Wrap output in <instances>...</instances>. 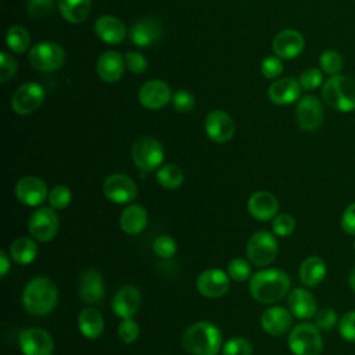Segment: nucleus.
<instances>
[{"label":"nucleus","instance_id":"48","mask_svg":"<svg viewBox=\"0 0 355 355\" xmlns=\"http://www.w3.org/2000/svg\"><path fill=\"white\" fill-rule=\"evenodd\" d=\"M283 71V64L277 55L266 57L261 64V72L268 79L277 78Z\"/></svg>","mask_w":355,"mask_h":355},{"label":"nucleus","instance_id":"38","mask_svg":"<svg viewBox=\"0 0 355 355\" xmlns=\"http://www.w3.org/2000/svg\"><path fill=\"white\" fill-rule=\"evenodd\" d=\"M222 355H252V345L244 337H233L222 345Z\"/></svg>","mask_w":355,"mask_h":355},{"label":"nucleus","instance_id":"27","mask_svg":"<svg viewBox=\"0 0 355 355\" xmlns=\"http://www.w3.org/2000/svg\"><path fill=\"white\" fill-rule=\"evenodd\" d=\"M147 225V211L140 204H129L119 216V227L126 234L135 236L144 230Z\"/></svg>","mask_w":355,"mask_h":355},{"label":"nucleus","instance_id":"11","mask_svg":"<svg viewBox=\"0 0 355 355\" xmlns=\"http://www.w3.org/2000/svg\"><path fill=\"white\" fill-rule=\"evenodd\" d=\"M44 89L36 82L21 85L11 97V107L18 115H28L36 111L44 101Z\"/></svg>","mask_w":355,"mask_h":355},{"label":"nucleus","instance_id":"3","mask_svg":"<svg viewBox=\"0 0 355 355\" xmlns=\"http://www.w3.org/2000/svg\"><path fill=\"white\" fill-rule=\"evenodd\" d=\"M58 288L49 277L31 279L22 291V305L33 316L49 315L57 305Z\"/></svg>","mask_w":355,"mask_h":355},{"label":"nucleus","instance_id":"17","mask_svg":"<svg viewBox=\"0 0 355 355\" xmlns=\"http://www.w3.org/2000/svg\"><path fill=\"white\" fill-rule=\"evenodd\" d=\"M140 304H141L140 290L136 286L126 284V286H122L114 294L111 301V308L118 318L126 319V318H133L136 315V312L140 308Z\"/></svg>","mask_w":355,"mask_h":355},{"label":"nucleus","instance_id":"42","mask_svg":"<svg viewBox=\"0 0 355 355\" xmlns=\"http://www.w3.org/2000/svg\"><path fill=\"white\" fill-rule=\"evenodd\" d=\"M337 313L331 308H323L315 313V324L319 330H331L337 326Z\"/></svg>","mask_w":355,"mask_h":355},{"label":"nucleus","instance_id":"32","mask_svg":"<svg viewBox=\"0 0 355 355\" xmlns=\"http://www.w3.org/2000/svg\"><path fill=\"white\" fill-rule=\"evenodd\" d=\"M11 258L19 265H28L35 261L37 255V244L33 237H17L10 245Z\"/></svg>","mask_w":355,"mask_h":355},{"label":"nucleus","instance_id":"20","mask_svg":"<svg viewBox=\"0 0 355 355\" xmlns=\"http://www.w3.org/2000/svg\"><path fill=\"white\" fill-rule=\"evenodd\" d=\"M247 209L254 219L266 222L277 215L279 201L272 193L258 190L250 196L247 201Z\"/></svg>","mask_w":355,"mask_h":355},{"label":"nucleus","instance_id":"19","mask_svg":"<svg viewBox=\"0 0 355 355\" xmlns=\"http://www.w3.org/2000/svg\"><path fill=\"white\" fill-rule=\"evenodd\" d=\"M304 36L295 29H283L280 31L272 43L273 53L279 58L293 60L298 57L304 50Z\"/></svg>","mask_w":355,"mask_h":355},{"label":"nucleus","instance_id":"25","mask_svg":"<svg viewBox=\"0 0 355 355\" xmlns=\"http://www.w3.org/2000/svg\"><path fill=\"white\" fill-rule=\"evenodd\" d=\"M123 69L125 61L118 51H105L97 60V75L107 83L118 82L123 73Z\"/></svg>","mask_w":355,"mask_h":355},{"label":"nucleus","instance_id":"22","mask_svg":"<svg viewBox=\"0 0 355 355\" xmlns=\"http://www.w3.org/2000/svg\"><path fill=\"white\" fill-rule=\"evenodd\" d=\"M293 313L283 306H269L262 312L261 327L270 336H283L291 330Z\"/></svg>","mask_w":355,"mask_h":355},{"label":"nucleus","instance_id":"23","mask_svg":"<svg viewBox=\"0 0 355 355\" xmlns=\"http://www.w3.org/2000/svg\"><path fill=\"white\" fill-rule=\"evenodd\" d=\"M287 305L293 316L297 319H309L318 312L316 298L304 287H297L288 293Z\"/></svg>","mask_w":355,"mask_h":355},{"label":"nucleus","instance_id":"31","mask_svg":"<svg viewBox=\"0 0 355 355\" xmlns=\"http://www.w3.org/2000/svg\"><path fill=\"white\" fill-rule=\"evenodd\" d=\"M57 4L64 19L71 24L83 22L92 10L90 0H57Z\"/></svg>","mask_w":355,"mask_h":355},{"label":"nucleus","instance_id":"15","mask_svg":"<svg viewBox=\"0 0 355 355\" xmlns=\"http://www.w3.org/2000/svg\"><path fill=\"white\" fill-rule=\"evenodd\" d=\"M105 295V284L101 273L96 269H86L79 276L78 297L85 304H97Z\"/></svg>","mask_w":355,"mask_h":355},{"label":"nucleus","instance_id":"49","mask_svg":"<svg viewBox=\"0 0 355 355\" xmlns=\"http://www.w3.org/2000/svg\"><path fill=\"white\" fill-rule=\"evenodd\" d=\"M125 64L130 72L141 73L147 69V60L137 51H129L125 55Z\"/></svg>","mask_w":355,"mask_h":355},{"label":"nucleus","instance_id":"4","mask_svg":"<svg viewBox=\"0 0 355 355\" xmlns=\"http://www.w3.org/2000/svg\"><path fill=\"white\" fill-rule=\"evenodd\" d=\"M322 96L331 108L351 112L355 110V80L344 75H331L323 83Z\"/></svg>","mask_w":355,"mask_h":355},{"label":"nucleus","instance_id":"5","mask_svg":"<svg viewBox=\"0 0 355 355\" xmlns=\"http://www.w3.org/2000/svg\"><path fill=\"white\" fill-rule=\"evenodd\" d=\"M287 344L294 355H320L323 340L316 324L304 322L290 330Z\"/></svg>","mask_w":355,"mask_h":355},{"label":"nucleus","instance_id":"16","mask_svg":"<svg viewBox=\"0 0 355 355\" xmlns=\"http://www.w3.org/2000/svg\"><path fill=\"white\" fill-rule=\"evenodd\" d=\"M204 126L207 136L215 143L229 141L236 130L232 116L222 110L211 111L205 118Z\"/></svg>","mask_w":355,"mask_h":355},{"label":"nucleus","instance_id":"50","mask_svg":"<svg viewBox=\"0 0 355 355\" xmlns=\"http://www.w3.org/2000/svg\"><path fill=\"white\" fill-rule=\"evenodd\" d=\"M341 229L351 236H355V202L349 204L343 215H341V220H340Z\"/></svg>","mask_w":355,"mask_h":355},{"label":"nucleus","instance_id":"10","mask_svg":"<svg viewBox=\"0 0 355 355\" xmlns=\"http://www.w3.org/2000/svg\"><path fill=\"white\" fill-rule=\"evenodd\" d=\"M18 345L24 355H53L54 341L49 331L39 327H28L19 331Z\"/></svg>","mask_w":355,"mask_h":355},{"label":"nucleus","instance_id":"29","mask_svg":"<svg viewBox=\"0 0 355 355\" xmlns=\"http://www.w3.org/2000/svg\"><path fill=\"white\" fill-rule=\"evenodd\" d=\"M78 327L86 338L96 340L104 331V318L97 308L86 306L78 316Z\"/></svg>","mask_w":355,"mask_h":355},{"label":"nucleus","instance_id":"28","mask_svg":"<svg viewBox=\"0 0 355 355\" xmlns=\"http://www.w3.org/2000/svg\"><path fill=\"white\" fill-rule=\"evenodd\" d=\"M94 32L103 42L110 44H116L126 36L125 25L112 15H103L97 18L94 24Z\"/></svg>","mask_w":355,"mask_h":355},{"label":"nucleus","instance_id":"30","mask_svg":"<svg viewBox=\"0 0 355 355\" xmlns=\"http://www.w3.org/2000/svg\"><path fill=\"white\" fill-rule=\"evenodd\" d=\"M326 270L327 268L324 261L318 255H312L301 262L298 276L302 284L306 287H315L322 283L326 276Z\"/></svg>","mask_w":355,"mask_h":355},{"label":"nucleus","instance_id":"33","mask_svg":"<svg viewBox=\"0 0 355 355\" xmlns=\"http://www.w3.org/2000/svg\"><path fill=\"white\" fill-rule=\"evenodd\" d=\"M155 178H157V182L159 183V186H162L164 189H168V190H173V189H178L182 186V183L184 180V173L178 165L166 164L157 171Z\"/></svg>","mask_w":355,"mask_h":355},{"label":"nucleus","instance_id":"12","mask_svg":"<svg viewBox=\"0 0 355 355\" xmlns=\"http://www.w3.org/2000/svg\"><path fill=\"white\" fill-rule=\"evenodd\" d=\"M196 287L207 298H220L229 291L230 276L219 268H208L197 276Z\"/></svg>","mask_w":355,"mask_h":355},{"label":"nucleus","instance_id":"13","mask_svg":"<svg viewBox=\"0 0 355 355\" xmlns=\"http://www.w3.org/2000/svg\"><path fill=\"white\" fill-rule=\"evenodd\" d=\"M104 196L115 204H129L137 196L136 183L123 173H112L103 183Z\"/></svg>","mask_w":355,"mask_h":355},{"label":"nucleus","instance_id":"41","mask_svg":"<svg viewBox=\"0 0 355 355\" xmlns=\"http://www.w3.org/2000/svg\"><path fill=\"white\" fill-rule=\"evenodd\" d=\"M295 229V219L290 214H279L272 220V230L276 236H290Z\"/></svg>","mask_w":355,"mask_h":355},{"label":"nucleus","instance_id":"47","mask_svg":"<svg viewBox=\"0 0 355 355\" xmlns=\"http://www.w3.org/2000/svg\"><path fill=\"white\" fill-rule=\"evenodd\" d=\"M17 61L12 55L3 51L0 54V80L4 83L10 80L17 72Z\"/></svg>","mask_w":355,"mask_h":355},{"label":"nucleus","instance_id":"1","mask_svg":"<svg viewBox=\"0 0 355 355\" xmlns=\"http://www.w3.org/2000/svg\"><path fill=\"white\" fill-rule=\"evenodd\" d=\"M288 275L276 268L255 272L250 279V294L259 304H273L280 301L290 290Z\"/></svg>","mask_w":355,"mask_h":355},{"label":"nucleus","instance_id":"2","mask_svg":"<svg viewBox=\"0 0 355 355\" xmlns=\"http://www.w3.org/2000/svg\"><path fill=\"white\" fill-rule=\"evenodd\" d=\"M182 347L191 355H216L222 348V333L216 324L201 320L182 334Z\"/></svg>","mask_w":355,"mask_h":355},{"label":"nucleus","instance_id":"21","mask_svg":"<svg viewBox=\"0 0 355 355\" xmlns=\"http://www.w3.org/2000/svg\"><path fill=\"white\" fill-rule=\"evenodd\" d=\"M139 101L150 110H159L172 101L169 86L162 80H148L139 90Z\"/></svg>","mask_w":355,"mask_h":355},{"label":"nucleus","instance_id":"44","mask_svg":"<svg viewBox=\"0 0 355 355\" xmlns=\"http://www.w3.org/2000/svg\"><path fill=\"white\" fill-rule=\"evenodd\" d=\"M300 85L305 90H313L323 82V75L318 68H308L300 75Z\"/></svg>","mask_w":355,"mask_h":355},{"label":"nucleus","instance_id":"53","mask_svg":"<svg viewBox=\"0 0 355 355\" xmlns=\"http://www.w3.org/2000/svg\"><path fill=\"white\" fill-rule=\"evenodd\" d=\"M354 250H355V241H354Z\"/></svg>","mask_w":355,"mask_h":355},{"label":"nucleus","instance_id":"8","mask_svg":"<svg viewBox=\"0 0 355 355\" xmlns=\"http://www.w3.org/2000/svg\"><path fill=\"white\" fill-rule=\"evenodd\" d=\"M28 60L40 72H54L64 64L65 53L57 43L39 42L29 50Z\"/></svg>","mask_w":355,"mask_h":355},{"label":"nucleus","instance_id":"37","mask_svg":"<svg viewBox=\"0 0 355 355\" xmlns=\"http://www.w3.org/2000/svg\"><path fill=\"white\" fill-rule=\"evenodd\" d=\"M71 200H72V193L64 184L54 186L49 191V197H47V201H49L50 207L54 208V209H64V208H67L69 205Z\"/></svg>","mask_w":355,"mask_h":355},{"label":"nucleus","instance_id":"26","mask_svg":"<svg viewBox=\"0 0 355 355\" xmlns=\"http://www.w3.org/2000/svg\"><path fill=\"white\" fill-rule=\"evenodd\" d=\"M301 85L294 78H282L275 80L268 90V96L272 103L277 105H286L294 103L300 97Z\"/></svg>","mask_w":355,"mask_h":355},{"label":"nucleus","instance_id":"36","mask_svg":"<svg viewBox=\"0 0 355 355\" xmlns=\"http://www.w3.org/2000/svg\"><path fill=\"white\" fill-rule=\"evenodd\" d=\"M319 65L323 72L329 75H337V72H340L344 65V60L340 53L334 50H326L319 58Z\"/></svg>","mask_w":355,"mask_h":355},{"label":"nucleus","instance_id":"7","mask_svg":"<svg viewBox=\"0 0 355 355\" xmlns=\"http://www.w3.org/2000/svg\"><path fill=\"white\" fill-rule=\"evenodd\" d=\"M247 259L255 266H266L275 261L279 252V244L275 236L266 230L255 232L247 243Z\"/></svg>","mask_w":355,"mask_h":355},{"label":"nucleus","instance_id":"34","mask_svg":"<svg viewBox=\"0 0 355 355\" xmlns=\"http://www.w3.org/2000/svg\"><path fill=\"white\" fill-rule=\"evenodd\" d=\"M6 42H7V46L11 51H14L17 54H21V53H25L29 49L31 37H29L28 31L24 26L14 25L7 31Z\"/></svg>","mask_w":355,"mask_h":355},{"label":"nucleus","instance_id":"45","mask_svg":"<svg viewBox=\"0 0 355 355\" xmlns=\"http://www.w3.org/2000/svg\"><path fill=\"white\" fill-rule=\"evenodd\" d=\"M54 0H28L26 10L32 18H43L51 12Z\"/></svg>","mask_w":355,"mask_h":355},{"label":"nucleus","instance_id":"43","mask_svg":"<svg viewBox=\"0 0 355 355\" xmlns=\"http://www.w3.org/2000/svg\"><path fill=\"white\" fill-rule=\"evenodd\" d=\"M338 331L345 341L355 343V311H349L338 320Z\"/></svg>","mask_w":355,"mask_h":355},{"label":"nucleus","instance_id":"46","mask_svg":"<svg viewBox=\"0 0 355 355\" xmlns=\"http://www.w3.org/2000/svg\"><path fill=\"white\" fill-rule=\"evenodd\" d=\"M172 104L178 112H189L194 108L196 101L190 92L179 90L172 96Z\"/></svg>","mask_w":355,"mask_h":355},{"label":"nucleus","instance_id":"35","mask_svg":"<svg viewBox=\"0 0 355 355\" xmlns=\"http://www.w3.org/2000/svg\"><path fill=\"white\" fill-rule=\"evenodd\" d=\"M251 262L244 258H234L227 265V275L230 279L236 282H245L247 279H251Z\"/></svg>","mask_w":355,"mask_h":355},{"label":"nucleus","instance_id":"40","mask_svg":"<svg viewBox=\"0 0 355 355\" xmlns=\"http://www.w3.org/2000/svg\"><path fill=\"white\" fill-rule=\"evenodd\" d=\"M140 329L139 324L133 320V318L122 319L118 326V337L125 344H132L139 338Z\"/></svg>","mask_w":355,"mask_h":355},{"label":"nucleus","instance_id":"6","mask_svg":"<svg viewBox=\"0 0 355 355\" xmlns=\"http://www.w3.org/2000/svg\"><path fill=\"white\" fill-rule=\"evenodd\" d=\"M132 161L143 172H153L164 161V147L162 144L150 136L137 139L130 148Z\"/></svg>","mask_w":355,"mask_h":355},{"label":"nucleus","instance_id":"18","mask_svg":"<svg viewBox=\"0 0 355 355\" xmlns=\"http://www.w3.org/2000/svg\"><path fill=\"white\" fill-rule=\"evenodd\" d=\"M295 116L301 129L315 130L323 122V105L315 96H305L297 104Z\"/></svg>","mask_w":355,"mask_h":355},{"label":"nucleus","instance_id":"51","mask_svg":"<svg viewBox=\"0 0 355 355\" xmlns=\"http://www.w3.org/2000/svg\"><path fill=\"white\" fill-rule=\"evenodd\" d=\"M10 268V258L6 251H0V276L4 277Z\"/></svg>","mask_w":355,"mask_h":355},{"label":"nucleus","instance_id":"39","mask_svg":"<svg viewBox=\"0 0 355 355\" xmlns=\"http://www.w3.org/2000/svg\"><path fill=\"white\" fill-rule=\"evenodd\" d=\"M153 250L159 258L168 259V258H172L176 254L178 244H176L173 237H171L168 234H161L155 239V241L153 244Z\"/></svg>","mask_w":355,"mask_h":355},{"label":"nucleus","instance_id":"24","mask_svg":"<svg viewBox=\"0 0 355 355\" xmlns=\"http://www.w3.org/2000/svg\"><path fill=\"white\" fill-rule=\"evenodd\" d=\"M162 25L158 19L147 17L137 21L130 28V40L139 47H148L159 40Z\"/></svg>","mask_w":355,"mask_h":355},{"label":"nucleus","instance_id":"9","mask_svg":"<svg viewBox=\"0 0 355 355\" xmlns=\"http://www.w3.org/2000/svg\"><path fill=\"white\" fill-rule=\"evenodd\" d=\"M55 211L57 209L51 207H40L33 211L28 220V230L31 237L42 243H47L55 237L60 226L58 215Z\"/></svg>","mask_w":355,"mask_h":355},{"label":"nucleus","instance_id":"14","mask_svg":"<svg viewBox=\"0 0 355 355\" xmlns=\"http://www.w3.org/2000/svg\"><path fill=\"white\" fill-rule=\"evenodd\" d=\"M15 196L26 207H39L49 197V191L44 180L40 178L25 176L15 183Z\"/></svg>","mask_w":355,"mask_h":355},{"label":"nucleus","instance_id":"52","mask_svg":"<svg viewBox=\"0 0 355 355\" xmlns=\"http://www.w3.org/2000/svg\"><path fill=\"white\" fill-rule=\"evenodd\" d=\"M348 284L352 288V291H355V268L351 270V273L348 276Z\"/></svg>","mask_w":355,"mask_h":355}]
</instances>
